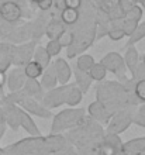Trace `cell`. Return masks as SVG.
Wrapping results in <instances>:
<instances>
[{
	"label": "cell",
	"mask_w": 145,
	"mask_h": 155,
	"mask_svg": "<svg viewBox=\"0 0 145 155\" xmlns=\"http://www.w3.org/2000/svg\"><path fill=\"white\" fill-rule=\"evenodd\" d=\"M85 117V110L83 109H68L58 113L54 117V123L51 126V133H62L64 130H69L73 127L79 126L82 118Z\"/></svg>",
	"instance_id": "1"
},
{
	"label": "cell",
	"mask_w": 145,
	"mask_h": 155,
	"mask_svg": "<svg viewBox=\"0 0 145 155\" xmlns=\"http://www.w3.org/2000/svg\"><path fill=\"white\" fill-rule=\"evenodd\" d=\"M72 83H66V85H62L59 87H54V89H49L47 93L42 96L41 99V103L44 104L47 109H55V107H59L61 104H64L66 102V94H68V90L71 87Z\"/></svg>",
	"instance_id": "2"
},
{
	"label": "cell",
	"mask_w": 145,
	"mask_h": 155,
	"mask_svg": "<svg viewBox=\"0 0 145 155\" xmlns=\"http://www.w3.org/2000/svg\"><path fill=\"white\" fill-rule=\"evenodd\" d=\"M101 65L106 68V71H109L111 74H114L116 76H118L123 81H127L125 78V64L124 58L121 57L120 54L117 52H110L107 54L100 62Z\"/></svg>",
	"instance_id": "3"
},
{
	"label": "cell",
	"mask_w": 145,
	"mask_h": 155,
	"mask_svg": "<svg viewBox=\"0 0 145 155\" xmlns=\"http://www.w3.org/2000/svg\"><path fill=\"white\" fill-rule=\"evenodd\" d=\"M37 47L35 41H30L18 47H13V55H12V65L14 66H24L27 62L31 61L34 49Z\"/></svg>",
	"instance_id": "4"
},
{
	"label": "cell",
	"mask_w": 145,
	"mask_h": 155,
	"mask_svg": "<svg viewBox=\"0 0 145 155\" xmlns=\"http://www.w3.org/2000/svg\"><path fill=\"white\" fill-rule=\"evenodd\" d=\"M18 106L24 111H27L28 114H34L40 118H51L52 117V111L49 110V109H47L41 102H38V100H35V99H32V97H28V96H25V97L18 103Z\"/></svg>",
	"instance_id": "5"
},
{
	"label": "cell",
	"mask_w": 145,
	"mask_h": 155,
	"mask_svg": "<svg viewBox=\"0 0 145 155\" xmlns=\"http://www.w3.org/2000/svg\"><path fill=\"white\" fill-rule=\"evenodd\" d=\"M23 17V7L14 2H2L0 3V18L10 24H16Z\"/></svg>",
	"instance_id": "6"
},
{
	"label": "cell",
	"mask_w": 145,
	"mask_h": 155,
	"mask_svg": "<svg viewBox=\"0 0 145 155\" xmlns=\"http://www.w3.org/2000/svg\"><path fill=\"white\" fill-rule=\"evenodd\" d=\"M131 123H133V114L125 113V111H121L118 114L113 116L111 121L109 123V127H107V133L121 134L123 131H125L128 128V126Z\"/></svg>",
	"instance_id": "7"
},
{
	"label": "cell",
	"mask_w": 145,
	"mask_h": 155,
	"mask_svg": "<svg viewBox=\"0 0 145 155\" xmlns=\"http://www.w3.org/2000/svg\"><path fill=\"white\" fill-rule=\"evenodd\" d=\"M65 147H66V138L61 133H55V134L51 133L48 137H42V148L51 155L62 151Z\"/></svg>",
	"instance_id": "8"
},
{
	"label": "cell",
	"mask_w": 145,
	"mask_h": 155,
	"mask_svg": "<svg viewBox=\"0 0 145 155\" xmlns=\"http://www.w3.org/2000/svg\"><path fill=\"white\" fill-rule=\"evenodd\" d=\"M25 79H27V78H25L23 66H16V68L10 69L8 75L6 76V82H7L8 90H10V92L21 90L23 89V86H24Z\"/></svg>",
	"instance_id": "9"
},
{
	"label": "cell",
	"mask_w": 145,
	"mask_h": 155,
	"mask_svg": "<svg viewBox=\"0 0 145 155\" xmlns=\"http://www.w3.org/2000/svg\"><path fill=\"white\" fill-rule=\"evenodd\" d=\"M3 110L6 116V126H8L13 131H17L20 127V106L17 104H4Z\"/></svg>",
	"instance_id": "10"
},
{
	"label": "cell",
	"mask_w": 145,
	"mask_h": 155,
	"mask_svg": "<svg viewBox=\"0 0 145 155\" xmlns=\"http://www.w3.org/2000/svg\"><path fill=\"white\" fill-rule=\"evenodd\" d=\"M54 68H55V74H57L58 82L61 85H66L71 81V76H72V71H71V66L64 58H57L55 61L52 62Z\"/></svg>",
	"instance_id": "11"
},
{
	"label": "cell",
	"mask_w": 145,
	"mask_h": 155,
	"mask_svg": "<svg viewBox=\"0 0 145 155\" xmlns=\"http://www.w3.org/2000/svg\"><path fill=\"white\" fill-rule=\"evenodd\" d=\"M138 62H140V57H138V51L134 45L127 47V52L124 55V64L125 68L131 72V76L135 79L137 76V71H138Z\"/></svg>",
	"instance_id": "12"
},
{
	"label": "cell",
	"mask_w": 145,
	"mask_h": 155,
	"mask_svg": "<svg viewBox=\"0 0 145 155\" xmlns=\"http://www.w3.org/2000/svg\"><path fill=\"white\" fill-rule=\"evenodd\" d=\"M23 92H24L28 97H32L41 102V99L44 96V92H42V86H41L40 81L37 79H25L24 82V86H23Z\"/></svg>",
	"instance_id": "13"
},
{
	"label": "cell",
	"mask_w": 145,
	"mask_h": 155,
	"mask_svg": "<svg viewBox=\"0 0 145 155\" xmlns=\"http://www.w3.org/2000/svg\"><path fill=\"white\" fill-rule=\"evenodd\" d=\"M31 37V33H30V23L21 25L20 28H13V31L8 34L6 40L12 44H21V42H25L28 41Z\"/></svg>",
	"instance_id": "14"
},
{
	"label": "cell",
	"mask_w": 145,
	"mask_h": 155,
	"mask_svg": "<svg viewBox=\"0 0 145 155\" xmlns=\"http://www.w3.org/2000/svg\"><path fill=\"white\" fill-rule=\"evenodd\" d=\"M41 86H42V89H54V87H57V83H58V78H57V74H55V68H54V64H49L47 68L44 69L42 75H41Z\"/></svg>",
	"instance_id": "15"
},
{
	"label": "cell",
	"mask_w": 145,
	"mask_h": 155,
	"mask_svg": "<svg viewBox=\"0 0 145 155\" xmlns=\"http://www.w3.org/2000/svg\"><path fill=\"white\" fill-rule=\"evenodd\" d=\"M20 127H23L27 133H28L31 137H41V131L38 130L35 121L31 118V116L24 111L20 107Z\"/></svg>",
	"instance_id": "16"
},
{
	"label": "cell",
	"mask_w": 145,
	"mask_h": 155,
	"mask_svg": "<svg viewBox=\"0 0 145 155\" xmlns=\"http://www.w3.org/2000/svg\"><path fill=\"white\" fill-rule=\"evenodd\" d=\"M145 150V137H138V138L130 140L121 147V152L125 155H137Z\"/></svg>",
	"instance_id": "17"
},
{
	"label": "cell",
	"mask_w": 145,
	"mask_h": 155,
	"mask_svg": "<svg viewBox=\"0 0 145 155\" xmlns=\"http://www.w3.org/2000/svg\"><path fill=\"white\" fill-rule=\"evenodd\" d=\"M13 44L2 42L0 44V71H6L12 66V55H13Z\"/></svg>",
	"instance_id": "18"
},
{
	"label": "cell",
	"mask_w": 145,
	"mask_h": 155,
	"mask_svg": "<svg viewBox=\"0 0 145 155\" xmlns=\"http://www.w3.org/2000/svg\"><path fill=\"white\" fill-rule=\"evenodd\" d=\"M89 114L90 117L97 120V121H107L111 116L109 114V111L106 110V107L101 104L99 100L97 102H93L90 106H89Z\"/></svg>",
	"instance_id": "19"
},
{
	"label": "cell",
	"mask_w": 145,
	"mask_h": 155,
	"mask_svg": "<svg viewBox=\"0 0 145 155\" xmlns=\"http://www.w3.org/2000/svg\"><path fill=\"white\" fill-rule=\"evenodd\" d=\"M65 31V25L61 20L54 18L49 23H47V27H45V34L48 35L49 40H57L61 34Z\"/></svg>",
	"instance_id": "20"
},
{
	"label": "cell",
	"mask_w": 145,
	"mask_h": 155,
	"mask_svg": "<svg viewBox=\"0 0 145 155\" xmlns=\"http://www.w3.org/2000/svg\"><path fill=\"white\" fill-rule=\"evenodd\" d=\"M77 20H79V10L69 7L61 10V21L64 23V25H73L77 23Z\"/></svg>",
	"instance_id": "21"
},
{
	"label": "cell",
	"mask_w": 145,
	"mask_h": 155,
	"mask_svg": "<svg viewBox=\"0 0 145 155\" xmlns=\"http://www.w3.org/2000/svg\"><path fill=\"white\" fill-rule=\"evenodd\" d=\"M23 69H24L25 78H28V79H38L44 72V68L40 64H37L35 61H32V59L23 66Z\"/></svg>",
	"instance_id": "22"
},
{
	"label": "cell",
	"mask_w": 145,
	"mask_h": 155,
	"mask_svg": "<svg viewBox=\"0 0 145 155\" xmlns=\"http://www.w3.org/2000/svg\"><path fill=\"white\" fill-rule=\"evenodd\" d=\"M32 61H35L37 64H40L44 69L51 64V57H49V54L47 52L45 47H35L34 54H32Z\"/></svg>",
	"instance_id": "23"
},
{
	"label": "cell",
	"mask_w": 145,
	"mask_h": 155,
	"mask_svg": "<svg viewBox=\"0 0 145 155\" xmlns=\"http://www.w3.org/2000/svg\"><path fill=\"white\" fill-rule=\"evenodd\" d=\"M75 78H76V83L75 85L82 90V93H86L87 89L90 87V85H92V79L89 76V74L87 72H82L77 68H75Z\"/></svg>",
	"instance_id": "24"
},
{
	"label": "cell",
	"mask_w": 145,
	"mask_h": 155,
	"mask_svg": "<svg viewBox=\"0 0 145 155\" xmlns=\"http://www.w3.org/2000/svg\"><path fill=\"white\" fill-rule=\"evenodd\" d=\"M82 90L77 87L75 83H72L71 85V87H69V90H68V94H66V104H69V106H72V107H75V106H77L79 103H81V100H82Z\"/></svg>",
	"instance_id": "25"
},
{
	"label": "cell",
	"mask_w": 145,
	"mask_h": 155,
	"mask_svg": "<svg viewBox=\"0 0 145 155\" xmlns=\"http://www.w3.org/2000/svg\"><path fill=\"white\" fill-rule=\"evenodd\" d=\"M89 76H90V79L92 81H96V82H101L106 79V75H107V71H106V68L103 65H101L100 62H94L93 64V66L89 69Z\"/></svg>",
	"instance_id": "26"
},
{
	"label": "cell",
	"mask_w": 145,
	"mask_h": 155,
	"mask_svg": "<svg viewBox=\"0 0 145 155\" xmlns=\"http://www.w3.org/2000/svg\"><path fill=\"white\" fill-rule=\"evenodd\" d=\"M142 38H145V21L138 23L137 24V27L134 28V31L130 34V40H128V42H127L125 47H130V45L137 44L138 41H141Z\"/></svg>",
	"instance_id": "27"
},
{
	"label": "cell",
	"mask_w": 145,
	"mask_h": 155,
	"mask_svg": "<svg viewBox=\"0 0 145 155\" xmlns=\"http://www.w3.org/2000/svg\"><path fill=\"white\" fill-rule=\"evenodd\" d=\"M93 64H94V59H93L92 55L82 54L76 61V68L79 71H82V72H89V69L93 66Z\"/></svg>",
	"instance_id": "28"
},
{
	"label": "cell",
	"mask_w": 145,
	"mask_h": 155,
	"mask_svg": "<svg viewBox=\"0 0 145 155\" xmlns=\"http://www.w3.org/2000/svg\"><path fill=\"white\" fill-rule=\"evenodd\" d=\"M118 152L120 151L114 145H111V144L104 141V140H103L101 144L97 145V155H117Z\"/></svg>",
	"instance_id": "29"
},
{
	"label": "cell",
	"mask_w": 145,
	"mask_h": 155,
	"mask_svg": "<svg viewBox=\"0 0 145 155\" xmlns=\"http://www.w3.org/2000/svg\"><path fill=\"white\" fill-rule=\"evenodd\" d=\"M57 41L59 42V45L62 48H68V47H71V45L73 44V41H75V34L65 30L64 33L57 38Z\"/></svg>",
	"instance_id": "30"
},
{
	"label": "cell",
	"mask_w": 145,
	"mask_h": 155,
	"mask_svg": "<svg viewBox=\"0 0 145 155\" xmlns=\"http://www.w3.org/2000/svg\"><path fill=\"white\" fill-rule=\"evenodd\" d=\"M45 49H47V52L49 54V57H57V55H59V52L62 51V47L59 45V42H58L57 40H49L48 44L45 45Z\"/></svg>",
	"instance_id": "31"
},
{
	"label": "cell",
	"mask_w": 145,
	"mask_h": 155,
	"mask_svg": "<svg viewBox=\"0 0 145 155\" xmlns=\"http://www.w3.org/2000/svg\"><path fill=\"white\" fill-rule=\"evenodd\" d=\"M134 92H135V96H137L138 100L145 102V78L144 79H140V81L135 83Z\"/></svg>",
	"instance_id": "32"
},
{
	"label": "cell",
	"mask_w": 145,
	"mask_h": 155,
	"mask_svg": "<svg viewBox=\"0 0 145 155\" xmlns=\"http://www.w3.org/2000/svg\"><path fill=\"white\" fill-rule=\"evenodd\" d=\"M107 35H109L110 40L120 41V40H123V38H124L127 34H125V31L123 28H120V27H116V28L109 30V31H107Z\"/></svg>",
	"instance_id": "33"
},
{
	"label": "cell",
	"mask_w": 145,
	"mask_h": 155,
	"mask_svg": "<svg viewBox=\"0 0 145 155\" xmlns=\"http://www.w3.org/2000/svg\"><path fill=\"white\" fill-rule=\"evenodd\" d=\"M64 4H65V7L79 10V7L82 6V0H64Z\"/></svg>",
	"instance_id": "34"
},
{
	"label": "cell",
	"mask_w": 145,
	"mask_h": 155,
	"mask_svg": "<svg viewBox=\"0 0 145 155\" xmlns=\"http://www.w3.org/2000/svg\"><path fill=\"white\" fill-rule=\"evenodd\" d=\"M54 0H42L41 3H38V7L41 8V12H48L49 8L52 7Z\"/></svg>",
	"instance_id": "35"
},
{
	"label": "cell",
	"mask_w": 145,
	"mask_h": 155,
	"mask_svg": "<svg viewBox=\"0 0 145 155\" xmlns=\"http://www.w3.org/2000/svg\"><path fill=\"white\" fill-rule=\"evenodd\" d=\"M52 155H76V154L73 152V150H72V148H64L62 151H59V152H55V154H52Z\"/></svg>",
	"instance_id": "36"
},
{
	"label": "cell",
	"mask_w": 145,
	"mask_h": 155,
	"mask_svg": "<svg viewBox=\"0 0 145 155\" xmlns=\"http://www.w3.org/2000/svg\"><path fill=\"white\" fill-rule=\"evenodd\" d=\"M4 83H6V72H4V71H0V90L3 89Z\"/></svg>",
	"instance_id": "37"
},
{
	"label": "cell",
	"mask_w": 145,
	"mask_h": 155,
	"mask_svg": "<svg viewBox=\"0 0 145 155\" xmlns=\"http://www.w3.org/2000/svg\"><path fill=\"white\" fill-rule=\"evenodd\" d=\"M137 116H138V117H141L142 120L145 121V104H142V106L140 107V110H138Z\"/></svg>",
	"instance_id": "38"
},
{
	"label": "cell",
	"mask_w": 145,
	"mask_h": 155,
	"mask_svg": "<svg viewBox=\"0 0 145 155\" xmlns=\"http://www.w3.org/2000/svg\"><path fill=\"white\" fill-rule=\"evenodd\" d=\"M6 124V116H4V110L3 107H0V126Z\"/></svg>",
	"instance_id": "39"
},
{
	"label": "cell",
	"mask_w": 145,
	"mask_h": 155,
	"mask_svg": "<svg viewBox=\"0 0 145 155\" xmlns=\"http://www.w3.org/2000/svg\"><path fill=\"white\" fill-rule=\"evenodd\" d=\"M6 128H7V126H6V124H3V126H0V140L3 138L4 133H6Z\"/></svg>",
	"instance_id": "40"
},
{
	"label": "cell",
	"mask_w": 145,
	"mask_h": 155,
	"mask_svg": "<svg viewBox=\"0 0 145 155\" xmlns=\"http://www.w3.org/2000/svg\"><path fill=\"white\" fill-rule=\"evenodd\" d=\"M137 3L142 4V8H145V0H137Z\"/></svg>",
	"instance_id": "41"
},
{
	"label": "cell",
	"mask_w": 145,
	"mask_h": 155,
	"mask_svg": "<svg viewBox=\"0 0 145 155\" xmlns=\"http://www.w3.org/2000/svg\"><path fill=\"white\" fill-rule=\"evenodd\" d=\"M30 2H31V3H34V4H38V3H41L42 0H30Z\"/></svg>",
	"instance_id": "42"
},
{
	"label": "cell",
	"mask_w": 145,
	"mask_h": 155,
	"mask_svg": "<svg viewBox=\"0 0 145 155\" xmlns=\"http://www.w3.org/2000/svg\"><path fill=\"white\" fill-rule=\"evenodd\" d=\"M137 155H145V150H144V151H141V152H138Z\"/></svg>",
	"instance_id": "43"
},
{
	"label": "cell",
	"mask_w": 145,
	"mask_h": 155,
	"mask_svg": "<svg viewBox=\"0 0 145 155\" xmlns=\"http://www.w3.org/2000/svg\"><path fill=\"white\" fill-rule=\"evenodd\" d=\"M144 66H145V57H144Z\"/></svg>",
	"instance_id": "44"
},
{
	"label": "cell",
	"mask_w": 145,
	"mask_h": 155,
	"mask_svg": "<svg viewBox=\"0 0 145 155\" xmlns=\"http://www.w3.org/2000/svg\"><path fill=\"white\" fill-rule=\"evenodd\" d=\"M144 127H145V121H144Z\"/></svg>",
	"instance_id": "45"
}]
</instances>
